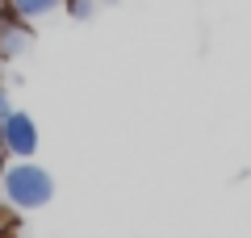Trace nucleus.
Returning a JSON list of instances; mask_svg holds the SVG:
<instances>
[{"label":"nucleus","instance_id":"obj_1","mask_svg":"<svg viewBox=\"0 0 251 238\" xmlns=\"http://www.w3.org/2000/svg\"><path fill=\"white\" fill-rule=\"evenodd\" d=\"M0 201L17 213H34L54 201V176L34 159H9L0 163Z\"/></svg>","mask_w":251,"mask_h":238},{"label":"nucleus","instance_id":"obj_2","mask_svg":"<svg viewBox=\"0 0 251 238\" xmlns=\"http://www.w3.org/2000/svg\"><path fill=\"white\" fill-rule=\"evenodd\" d=\"M38 142H42L38 121L29 113H21V109H9L4 121H0V146H4V155L9 159H34Z\"/></svg>","mask_w":251,"mask_h":238},{"label":"nucleus","instance_id":"obj_3","mask_svg":"<svg viewBox=\"0 0 251 238\" xmlns=\"http://www.w3.org/2000/svg\"><path fill=\"white\" fill-rule=\"evenodd\" d=\"M29 42H34V25L21 21V17H13V13L4 9V0H0V59L9 63V59H17V54H25Z\"/></svg>","mask_w":251,"mask_h":238},{"label":"nucleus","instance_id":"obj_4","mask_svg":"<svg viewBox=\"0 0 251 238\" xmlns=\"http://www.w3.org/2000/svg\"><path fill=\"white\" fill-rule=\"evenodd\" d=\"M4 9L13 13V17L29 21V25H38V21H46L50 13L63 9V0H4Z\"/></svg>","mask_w":251,"mask_h":238},{"label":"nucleus","instance_id":"obj_5","mask_svg":"<svg viewBox=\"0 0 251 238\" xmlns=\"http://www.w3.org/2000/svg\"><path fill=\"white\" fill-rule=\"evenodd\" d=\"M63 9L72 13V17L88 21V17H92V9H97V0H63Z\"/></svg>","mask_w":251,"mask_h":238},{"label":"nucleus","instance_id":"obj_6","mask_svg":"<svg viewBox=\"0 0 251 238\" xmlns=\"http://www.w3.org/2000/svg\"><path fill=\"white\" fill-rule=\"evenodd\" d=\"M9 109H13V105H9V88L0 84V121H4V113H9Z\"/></svg>","mask_w":251,"mask_h":238},{"label":"nucleus","instance_id":"obj_7","mask_svg":"<svg viewBox=\"0 0 251 238\" xmlns=\"http://www.w3.org/2000/svg\"><path fill=\"white\" fill-rule=\"evenodd\" d=\"M0 163H4V146H0Z\"/></svg>","mask_w":251,"mask_h":238},{"label":"nucleus","instance_id":"obj_8","mask_svg":"<svg viewBox=\"0 0 251 238\" xmlns=\"http://www.w3.org/2000/svg\"><path fill=\"white\" fill-rule=\"evenodd\" d=\"M0 205H4V201H0Z\"/></svg>","mask_w":251,"mask_h":238}]
</instances>
